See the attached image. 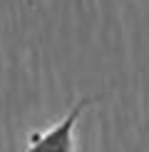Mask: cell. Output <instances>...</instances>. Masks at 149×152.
Returning a JSON list of instances; mask_svg holds the SVG:
<instances>
[{
	"mask_svg": "<svg viewBox=\"0 0 149 152\" xmlns=\"http://www.w3.org/2000/svg\"><path fill=\"white\" fill-rule=\"evenodd\" d=\"M92 105V97H80L67 115L45 130H35L27 135L22 152H74L77 147V122L82 112Z\"/></svg>",
	"mask_w": 149,
	"mask_h": 152,
	"instance_id": "6da1fadb",
	"label": "cell"
}]
</instances>
